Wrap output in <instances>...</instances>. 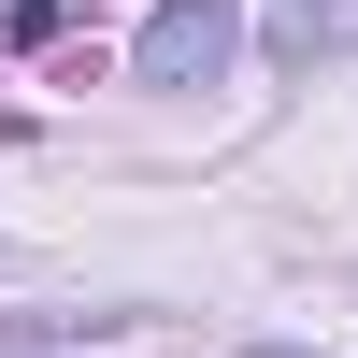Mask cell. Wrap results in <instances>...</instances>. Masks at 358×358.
I'll return each instance as SVG.
<instances>
[{"mask_svg": "<svg viewBox=\"0 0 358 358\" xmlns=\"http://www.w3.org/2000/svg\"><path fill=\"white\" fill-rule=\"evenodd\" d=\"M244 57V0H158L129 29V86H215Z\"/></svg>", "mask_w": 358, "mask_h": 358, "instance_id": "1", "label": "cell"}, {"mask_svg": "<svg viewBox=\"0 0 358 358\" xmlns=\"http://www.w3.org/2000/svg\"><path fill=\"white\" fill-rule=\"evenodd\" d=\"M330 29H344V0H273V29H258V43H273V57H287V72H301V57H315V43H330Z\"/></svg>", "mask_w": 358, "mask_h": 358, "instance_id": "2", "label": "cell"}, {"mask_svg": "<svg viewBox=\"0 0 358 358\" xmlns=\"http://www.w3.org/2000/svg\"><path fill=\"white\" fill-rule=\"evenodd\" d=\"M258 358H301V344H258Z\"/></svg>", "mask_w": 358, "mask_h": 358, "instance_id": "3", "label": "cell"}]
</instances>
